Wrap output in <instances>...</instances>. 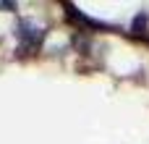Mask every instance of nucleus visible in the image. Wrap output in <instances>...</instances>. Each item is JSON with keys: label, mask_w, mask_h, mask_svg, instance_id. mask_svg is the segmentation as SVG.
I'll return each mask as SVG.
<instances>
[{"label": "nucleus", "mask_w": 149, "mask_h": 144, "mask_svg": "<svg viewBox=\"0 0 149 144\" xmlns=\"http://www.w3.org/2000/svg\"><path fill=\"white\" fill-rule=\"evenodd\" d=\"M45 37V31L39 26H34L31 21H21L18 26V39H24L26 45H39V39Z\"/></svg>", "instance_id": "1"}, {"label": "nucleus", "mask_w": 149, "mask_h": 144, "mask_svg": "<svg viewBox=\"0 0 149 144\" xmlns=\"http://www.w3.org/2000/svg\"><path fill=\"white\" fill-rule=\"evenodd\" d=\"M144 24H147V13H139V16H136V21H134V31L144 29Z\"/></svg>", "instance_id": "2"}]
</instances>
